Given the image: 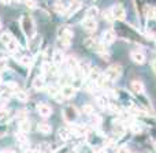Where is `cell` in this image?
Wrapping results in <instances>:
<instances>
[{
    "label": "cell",
    "mask_w": 156,
    "mask_h": 153,
    "mask_svg": "<svg viewBox=\"0 0 156 153\" xmlns=\"http://www.w3.org/2000/svg\"><path fill=\"white\" fill-rule=\"evenodd\" d=\"M58 37H59V43L63 47H70L71 40H73V32L69 26H60L58 30Z\"/></svg>",
    "instance_id": "6da1fadb"
},
{
    "label": "cell",
    "mask_w": 156,
    "mask_h": 153,
    "mask_svg": "<svg viewBox=\"0 0 156 153\" xmlns=\"http://www.w3.org/2000/svg\"><path fill=\"white\" fill-rule=\"evenodd\" d=\"M21 26L23 29V33L27 36V37H33L36 34V26H34V22L30 16L25 15L22 16V21H21Z\"/></svg>",
    "instance_id": "7a4b0ae2"
},
{
    "label": "cell",
    "mask_w": 156,
    "mask_h": 153,
    "mask_svg": "<svg viewBox=\"0 0 156 153\" xmlns=\"http://www.w3.org/2000/svg\"><path fill=\"white\" fill-rule=\"evenodd\" d=\"M121 75H122V66L121 64H112L105 71V77L111 81H116Z\"/></svg>",
    "instance_id": "3957f363"
},
{
    "label": "cell",
    "mask_w": 156,
    "mask_h": 153,
    "mask_svg": "<svg viewBox=\"0 0 156 153\" xmlns=\"http://www.w3.org/2000/svg\"><path fill=\"white\" fill-rule=\"evenodd\" d=\"M15 92H16V83H14V82H11V83L8 82L5 85L0 86V97L2 99H7V97H10Z\"/></svg>",
    "instance_id": "277c9868"
},
{
    "label": "cell",
    "mask_w": 156,
    "mask_h": 153,
    "mask_svg": "<svg viewBox=\"0 0 156 153\" xmlns=\"http://www.w3.org/2000/svg\"><path fill=\"white\" fill-rule=\"evenodd\" d=\"M111 14H112V18L116 19V21H123L126 18V11H125L123 5L122 4H116L111 8Z\"/></svg>",
    "instance_id": "5b68a950"
},
{
    "label": "cell",
    "mask_w": 156,
    "mask_h": 153,
    "mask_svg": "<svg viewBox=\"0 0 156 153\" xmlns=\"http://www.w3.org/2000/svg\"><path fill=\"white\" fill-rule=\"evenodd\" d=\"M82 27L89 33H93L94 30L97 29V22L96 19H92V18H85L82 22Z\"/></svg>",
    "instance_id": "8992f818"
},
{
    "label": "cell",
    "mask_w": 156,
    "mask_h": 153,
    "mask_svg": "<svg viewBox=\"0 0 156 153\" xmlns=\"http://www.w3.org/2000/svg\"><path fill=\"white\" fill-rule=\"evenodd\" d=\"M63 63H65L66 68H67L69 71H71V73H73V71H76L77 68H78V64H80V63H78V60L74 56L65 57V62H63Z\"/></svg>",
    "instance_id": "52a82bcc"
},
{
    "label": "cell",
    "mask_w": 156,
    "mask_h": 153,
    "mask_svg": "<svg viewBox=\"0 0 156 153\" xmlns=\"http://www.w3.org/2000/svg\"><path fill=\"white\" fill-rule=\"evenodd\" d=\"M77 115H78L77 108H74L73 105H69V107L63 111V116L66 118V120L67 122H73L74 119L77 118Z\"/></svg>",
    "instance_id": "ba28073f"
},
{
    "label": "cell",
    "mask_w": 156,
    "mask_h": 153,
    "mask_svg": "<svg viewBox=\"0 0 156 153\" xmlns=\"http://www.w3.org/2000/svg\"><path fill=\"white\" fill-rule=\"evenodd\" d=\"M37 112L40 113L43 118H48V116H51L52 110L48 104H45V103H40V104L37 105Z\"/></svg>",
    "instance_id": "9c48e42d"
},
{
    "label": "cell",
    "mask_w": 156,
    "mask_h": 153,
    "mask_svg": "<svg viewBox=\"0 0 156 153\" xmlns=\"http://www.w3.org/2000/svg\"><path fill=\"white\" fill-rule=\"evenodd\" d=\"M60 93L63 94V97L65 99H71V97L76 94V88H74L73 85H63L62 89H60Z\"/></svg>",
    "instance_id": "30bf717a"
},
{
    "label": "cell",
    "mask_w": 156,
    "mask_h": 153,
    "mask_svg": "<svg viewBox=\"0 0 156 153\" xmlns=\"http://www.w3.org/2000/svg\"><path fill=\"white\" fill-rule=\"evenodd\" d=\"M101 41L107 45V44H112L115 41V33L114 30H104L101 34Z\"/></svg>",
    "instance_id": "8fae6325"
},
{
    "label": "cell",
    "mask_w": 156,
    "mask_h": 153,
    "mask_svg": "<svg viewBox=\"0 0 156 153\" xmlns=\"http://www.w3.org/2000/svg\"><path fill=\"white\" fill-rule=\"evenodd\" d=\"M130 56H132L133 62L137 63V64H143V63L145 62V55L141 51H133L132 54H130Z\"/></svg>",
    "instance_id": "7c38bea8"
},
{
    "label": "cell",
    "mask_w": 156,
    "mask_h": 153,
    "mask_svg": "<svg viewBox=\"0 0 156 153\" xmlns=\"http://www.w3.org/2000/svg\"><path fill=\"white\" fill-rule=\"evenodd\" d=\"M33 88L37 92L44 90L45 89V79H44V77H36L33 79Z\"/></svg>",
    "instance_id": "4fadbf2b"
},
{
    "label": "cell",
    "mask_w": 156,
    "mask_h": 153,
    "mask_svg": "<svg viewBox=\"0 0 156 153\" xmlns=\"http://www.w3.org/2000/svg\"><path fill=\"white\" fill-rule=\"evenodd\" d=\"M94 49H96V52L100 55V56H103V57H107V52H108V49H107V45H105L104 43H94Z\"/></svg>",
    "instance_id": "5bb4252c"
},
{
    "label": "cell",
    "mask_w": 156,
    "mask_h": 153,
    "mask_svg": "<svg viewBox=\"0 0 156 153\" xmlns=\"http://www.w3.org/2000/svg\"><path fill=\"white\" fill-rule=\"evenodd\" d=\"M37 131L41 133V134H51L52 127H51V124L45 123V122H41V123L37 124Z\"/></svg>",
    "instance_id": "9a60e30c"
},
{
    "label": "cell",
    "mask_w": 156,
    "mask_h": 153,
    "mask_svg": "<svg viewBox=\"0 0 156 153\" xmlns=\"http://www.w3.org/2000/svg\"><path fill=\"white\" fill-rule=\"evenodd\" d=\"M30 127H32V124H30V122L27 120L26 118L19 120V131H21V133H25V134H27V133L30 131Z\"/></svg>",
    "instance_id": "2e32d148"
},
{
    "label": "cell",
    "mask_w": 156,
    "mask_h": 153,
    "mask_svg": "<svg viewBox=\"0 0 156 153\" xmlns=\"http://www.w3.org/2000/svg\"><path fill=\"white\" fill-rule=\"evenodd\" d=\"M52 60H54L55 66H62L63 62H65V55H63L60 51H55L54 56H52Z\"/></svg>",
    "instance_id": "e0dca14e"
},
{
    "label": "cell",
    "mask_w": 156,
    "mask_h": 153,
    "mask_svg": "<svg viewBox=\"0 0 156 153\" xmlns=\"http://www.w3.org/2000/svg\"><path fill=\"white\" fill-rule=\"evenodd\" d=\"M130 88H132V90L134 92V93H143L144 92V83L140 82V81H132Z\"/></svg>",
    "instance_id": "ac0fdd59"
},
{
    "label": "cell",
    "mask_w": 156,
    "mask_h": 153,
    "mask_svg": "<svg viewBox=\"0 0 156 153\" xmlns=\"http://www.w3.org/2000/svg\"><path fill=\"white\" fill-rule=\"evenodd\" d=\"M58 137L60 141H67L70 137V130L66 129V127H60L59 131H58Z\"/></svg>",
    "instance_id": "d6986e66"
},
{
    "label": "cell",
    "mask_w": 156,
    "mask_h": 153,
    "mask_svg": "<svg viewBox=\"0 0 156 153\" xmlns=\"http://www.w3.org/2000/svg\"><path fill=\"white\" fill-rule=\"evenodd\" d=\"M15 97H16V100H18V101H22V103H26L27 100H29L27 93H26V92H23V90H16L15 92Z\"/></svg>",
    "instance_id": "ffe728a7"
},
{
    "label": "cell",
    "mask_w": 156,
    "mask_h": 153,
    "mask_svg": "<svg viewBox=\"0 0 156 153\" xmlns=\"http://www.w3.org/2000/svg\"><path fill=\"white\" fill-rule=\"evenodd\" d=\"M11 40H12V36H11L8 32H4V33L0 34V43H2L3 45H7Z\"/></svg>",
    "instance_id": "44dd1931"
},
{
    "label": "cell",
    "mask_w": 156,
    "mask_h": 153,
    "mask_svg": "<svg viewBox=\"0 0 156 153\" xmlns=\"http://www.w3.org/2000/svg\"><path fill=\"white\" fill-rule=\"evenodd\" d=\"M96 101H97V104H99L101 108H107L108 104H110V101H108V99H107L105 96H99V97H96Z\"/></svg>",
    "instance_id": "7402d4cb"
},
{
    "label": "cell",
    "mask_w": 156,
    "mask_h": 153,
    "mask_svg": "<svg viewBox=\"0 0 156 153\" xmlns=\"http://www.w3.org/2000/svg\"><path fill=\"white\" fill-rule=\"evenodd\" d=\"M97 15H99V10H97V7H90L88 11H86V18L96 19Z\"/></svg>",
    "instance_id": "603a6c76"
},
{
    "label": "cell",
    "mask_w": 156,
    "mask_h": 153,
    "mask_svg": "<svg viewBox=\"0 0 156 153\" xmlns=\"http://www.w3.org/2000/svg\"><path fill=\"white\" fill-rule=\"evenodd\" d=\"M80 7H81L80 0H71V4H70V7H69V12H76V11H78Z\"/></svg>",
    "instance_id": "cb8c5ba5"
},
{
    "label": "cell",
    "mask_w": 156,
    "mask_h": 153,
    "mask_svg": "<svg viewBox=\"0 0 156 153\" xmlns=\"http://www.w3.org/2000/svg\"><path fill=\"white\" fill-rule=\"evenodd\" d=\"M123 131H125V127H123V124L122 123H115L114 124V133H115L116 135H122L123 134Z\"/></svg>",
    "instance_id": "d4e9b609"
},
{
    "label": "cell",
    "mask_w": 156,
    "mask_h": 153,
    "mask_svg": "<svg viewBox=\"0 0 156 153\" xmlns=\"http://www.w3.org/2000/svg\"><path fill=\"white\" fill-rule=\"evenodd\" d=\"M5 47H7V48L10 49L11 52H15L16 49H18V43H16V40H15V38L12 37V40H11L10 43H8V44H7V45H5Z\"/></svg>",
    "instance_id": "484cf974"
},
{
    "label": "cell",
    "mask_w": 156,
    "mask_h": 153,
    "mask_svg": "<svg viewBox=\"0 0 156 153\" xmlns=\"http://www.w3.org/2000/svg\"><path fill=\"white\" fill-rule=\"evenodd\" d=\"M71 130H73V133L77 135H82V134H85V131H86L82 126H78V124L77 126H71Z\"/></svg>",
    "instance_id": "4316f807"
},
{
    "label": "cell",
    "mask_w": 156,
    "mask_h": 153,
    "mask_svg": "<svg viewBox=\"0 0 156 153\" xmlns=\"http://www.w3.org/2000/svg\"><path fill=\"white\" fill-rule=\"evenodd\" d=\"M16 140H18V142L22 144V145H26V144H27V138L25 137V133L19 131L18 134H16Z\"/></svg>",
    "instance_id": "83f0119b"
},
{
    "label": "cell",
    "mask_w": 156,
    "mask_h": 153,
    "mask_svg": "<svg viewBox=\"0 0 156 153\" xmlns=\"http://www.w3.org/2000/svg\"><path fill=\"white\" fill-rule=\"evenodd\" d=\"M38 153H52V149L48 144H41L40 145V152Z\"/></svg>",
    "instance_id": "f1b7e54d"
},
{
    "label": "cell",
    "mask_w": 156,
    "mask_h": 153,
    "mask_svg": "<svg viewBox=\"0 0 156 153\" xmlns=\"http://www.w3.org/2000/svg\"><path fill=\"white\" fill-rule=\"evenodd\" d=\"M10 118V112L7 110H0V122H5Z\"/></svg>",
    "instance_id": "f546056e"
},
{
    "label": "cell",
    "mask_w": 156,
    "mask_h": 153,
    "mask_svg": "<svg viewBox=\"0 0 156 153\" xmlns=\"http://www.w3.org/2000/svg\"><path fill=\"white\" fill-rule=\"evenodd\" d=\"M82 112L86 113V115H92V113H93V107L89 105V104H85L82 107Z\"/></svg>",
    "instance_id": "4dcf8cb0"
},
{
    "label": "cell",
    "mask_w": 156,
    "mask_h": 153,
    "mask_svg": "<svg viewBox=\"0 0 156 153\" xmlns=\"http://www.w3.org/2000/svg\"><path fill=\"white\" fill-rule=\"evenodd\" d=\"M55 10H56V12L60 14V15H65V14H66V8L63 7L62 4H59V3H56V4H55Z\"/></svg>",
    "instance_id": "1f68e13d"
},
{
    "label": "cell",
    "mask_w": 156,
    "mask_h": 153,
    "mask_svg": "<svg viewBox=\"0 0 156 153\" xmlns=\"http://www.w3.org/2000/svg\"><path fill=\"white\" fill-rule=\"evenodd\" d=\"M147 16H148L149 19H151V18H155V16H156L155 8H152V7H147Z\"/></svg>",
    "instance_id": "d6a6232c"
},
{
    "label": "cell",
    "mask_w": 156,
    "mask_h": 153,
    "mask_svg": "<svg viewBox=\"0 0 156 153\" xmlns=\"http://www.w3.org/2000/svg\"><path fill=\"white\" fill-rule=\"evenodd\" d=\"M19 62H21L23 66H30V63H32V60H30L27 56H21V57H19Z\"/></svg>",
    "instance_id": "836d02e7"
},
{
    "label": "cell",
    "mask_w": 156,
    "mask_h": 153,
    "mask_svg": "<svg viewBox=\"0 0 156 153\" xmlns=\"http://www.w3.org/2000/svg\"><path fill=\"white\" fill-rule=\"evenodd\" d=\"M83 44H85V47H88V48H92V47L94 45V40L93 38H86V40L83 41Z\"/></svg>",
    "instance_id": "e575fe53"
},
{
    "label": "cell",
    "mask_w": 156,
    "mask_h": 153,
    "mask_svg": "<svg viewBox=\"0 0 156 153\" xmlns=\"http://www.w3.org/2000/svg\"><path fill=\"white\" fill-rule=\"evenodd\" d=\"M58 92H59V90H58V89H56V88H54V86H49V88H48V93H49V94H51V96H52V97H54V96H55V94H56V93H58Z\"/></svg>",
    "instance_id": "d590c367"
},
{
    "label": "cell",
    "mask_w": 156,
    "mask_h": 153,
    "mask_svg": "<svg viewBox=\"0 0 156 153\" xmlns=\"http://www.w3.org/2000/svg\"><path fill=\"white\" fill-rule=\"evenodd\" d=\"M25 3H26V5L29 8H36V2L34 0H25Z\"/></svg>",
    "instance_id": "8d00e7d4"
},
{
    "label": "cell",
    "mask_w": 156,
    "mask_h": 153,
    "mask_svg": "<svg viewBox=\"0 0 156 153\" xmlns=\"http://www.w3.org/2000/svg\"><path fill=\"white\" fill-rule=\"evenodd\" d=\"M100 123H101V119L99 116H92V124L96 126V124H100Z\"/></svg>",
    "instance_id": "74e56055"
},
{
    "label": "cell",
    "mask_w": 156,
    "mask_h": 153,
    "mask_svg": "<svg viewBox=\"0 0 156 153\" xmlns=\"http://www.w3.org/2000/svg\"><path fill=\"white\" fill-rule=\"evenodd\" d=\"M118 153H130V151L126 148V146H122V148L118 149Z\"/></svg>",
    "instance_id": "f35d334b"
},
{
    "label": "cell",
    "mask_w": 156,
    "mask_h": 153,
    "mask_svg": "<svg viewBox=\"0 0 156 153\" xmlns=\"http://www.w3.org/2000/svg\"><path fill=\"white\" fill-rule=\"evenodd\" d=\"M5 67V59H0V70Z\"/></svg>",
    "instance_id": "ab89813d"
},
{
    "label": "cell",
    "mask_w": 156,
    "mask_h": 153,
    "mask_svg": "<svg viewBox=\"0 0 156 153\" xmlns=\"http://www.w3.org/2000/svg\"><path fill=\"white\" fill-rule=\"evenodd\" d=\"M0 3H3V4H11L12 0H0Z\"/></svg>",
    "instance_id": "60d3db41"
},
{
    "label": "cell",
    "mask_w": 156,
    "mask_h": 153,
    "mask_svg": "<svg viewBox=\"0 0 156 153\" xmlns=\"http://www.w3.org/2000/svg\"><path fill=\"white\" fill-rule=\"evenodd\" d=\"M152 70H154V73H156V60L152 63Z\"/></svg>",
    "instance_id": "b9f144b4"
},
{
    "label": "cell",
    "mask_w": 156,
    "mask_h": 153,
    "mask_svg": "<svg viewBox=\"0 0 156 153\" xmlns=\"http://www.w3.org/2000/svg\"><path fill=\"white\" fill-rule=\"evenodd\" d=\"M69 153H77V152H74V151H71V152H69Z\"/></svg>",
    "instance_id": "7bdbcfd3"
},
{
    "label": "cell",
    "mask_w": 156,
    "mask_h": 153,
    "mask_svg": "<svg viewBox=\"0 0 156 153\" xmlns=\"http://www.w3.org/2000/svg\"><path fill=\"white\" fill-rule=\"evenodd\" d=\"M0 29H2V21H0Z\"/></svg>",
    "instance_id": "ee69618b"
},
{
    "label": "cell",
    "mask_w": 156,
    "mask_h": 153,
    "mask_svg": "<svg viewBox=\"0 0 156 153\" xmlns=\"http://www.w3.org/2000/svg\"><path fill=\"white\" fill-rule=\"evenodd\" d=\"M155 151H156V144H155Z\"/></svg>",
    "instance_id": "f6af8a7d"
}]
</instances>
